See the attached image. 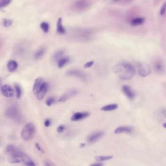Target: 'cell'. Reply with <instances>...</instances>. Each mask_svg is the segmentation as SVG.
Segmentation results:
<instances>
[{"instance_id":"obj_8","label":"cell","mask_w":166,"mask_h":166,"mask_svg":"<svg viewBox=\"0 0 166 166\" xmlns=\"http://www.w3.org/2000/svg\"><path fill=\"white\" fill-rule=\"evenodd\" d=\"M28 49V44L25 42H20L15 44L14 51L16 54L24 55L27 52Z\"/></svg>"},{"instance_id":"obj_16","label":"cell","mask_w":166,"mask_h":166,"mask_svg":"<svg viewBox=\"0 0 166 166\" xmlns=\"http://www.w3.org/2000/svg\"><path fill=\"white\" fill-rule=\"evenodd\" d=\"M48 88V85L46 82H44L36 95L37 99L38 100H40L43 99L45 94H46V92L47 91Z\"/></svg>"},{"instance_id":"obj_10","label":"cell","mask_w":166,"mask_h":166,"mask_svg":"<svg viewBox=\"0 0 166 166\" xmlns=\"http://www.w3.org/2000/svg\"><path fill=\"white\" fill-rule=\"evenodd\" d=\"M138 71L140 76L145 77L151 74V68L147 63H140L138 65Z\"/></svg>"},{"instance_id":"obj_36","label":"cell","mask_w":166,"mask_h":166,"mask_svg":"<svg viewBox=\"0 0 166 166\" xmlns=\"http://www.w3.org/2000/svg\"><path fill=\"white\" fill-rule=\"evenodd\" d=\"M64 129H65V126L63 125H61L58 127L57 130L58 133H62L64 131Z\"/></svg>"},{"instance_id":"obj_15","label":"cell","mask_w":166,"mask_h":166,"mask_svg":"<svg viewBox=\"0 0 166 166\" xmlns=\"http://www.w3.org/2000/svg\"><path fill=\"white\" fill-rule=\"evenodd\" d=\"M44 81L42 77H38L36 78L33 87V92L35 95H37L41 87L44 83Z\"/></svg>"},{"instance_id":"obj_44","label":"cell","mask_w":166,"mask_h":166,"mask_svg":"<svg viewBox=\"0 0 166 166\" xmlns=\"http://www.w3.org/2000/svg\"><path fill=\"white\" fill-rule=\"evenodd\" d=\"M120 0H112V1L114 2H119Z\"/></svg>"},{"instance_id":"obj_20","label":"cell","mask_w":166,"mask_h":166,"mask_svg":"<svg viewBox=\"0 0 166 166\" xmlns=\"http://www.w3.org/2000/svg\"><path fill=\"white\" fill-rule=\"evenodd\" d=\"M46 52V48L44 47H42L38 49L36 52L34 54V58L36 60H39L42 58Z\"/></svg>"},{"instance_id":"obj_27","label":"cell","mask_w":166,"mask_h":166,"mask_svg":"<svg viewBox=\"0 0 166 166\" xmlns=\"http://www.w3.org/2000/svg\"><path fill=\"white\" fill-rule=\"evenodd\" d=\"M118 108V105L116 104H111L104 106L101 108V110L103 111H109L115 110Z\"/></svg>"},{"instance_id":"obj_42","label":"cell","mask_w":166,"mask_h":166,"mask_svg":"<svg viewBox=\"0 0 166 166\" xmlns=\"http://www.w3.org/2000/svg\"><path fill=\"white\" fill-rule=\"evenodd\" d=\"M45 166H51L52 165V164L50 163V162L46 161L45 162Z\"/></svg>"},{"instance_id":"obj_43","label":"cell","mask_w":166,"mask_h":166,"mask_svg":"<svg viewBox=\"0 0 166 166\" xmlns=\"http://www.w3.org/2000/svg\"><path fill=\"white\" fill-rule=\"evenodd\" d=\"M163 127H164L166 129V123H164L163 124Z\"/></svg>"},{"instance_id":"obj_25","label":"cell","mask_w":166,"mask_h":166,"mask_svg":"<svg viewBox=\"0 0 166 166\" xmlns=\"http://www.w3.org/2000/svg\"><path fill=\"white\" fill-rule=\"evenodd\" d=\"M145 21V19L142 17H137L132 20L130 21V25L132 26H135L141 25Z\"/></svg>"},{"instance_id":"obj_6","label":"cell","mask_w":166,"mask_h":166,"mask_svg":"<svg viewBox=\"0 0 166 166\" xmlns=\"http://www.w3.org/2000/svg\"><path fill=\"white\" fill-rule=\"evenodd\" d=\"M66 75L68 77H74L84 81H86L88 80L87 75L83 72L77 69H73L68 70L66 72Z\"/></svg>"},{"instance_id":"obj_12","label":"cell","mask_w":166,"mask_h":166,"mask_svg":"<svg viewBox=\"0 0 166 166\" xmlns=\"http://www.w3.org/2000/svg\"><path fill=\"white\" fill-rule=\"evenodd\" d=\"M78 94V91L76 89H73L69 92H66L64 95H62L58 99V101L59 102H64L67 100L68 99L71 98L72 97L75 96Z\"/></svg>"},{"instance_id":"obj_26","label":"cell","mask_w":166,"mask_h":166,"mask_svg":"<svg viewBox=\"0 0 166 166\" xmlns=\"http://www.w3.org/2000/svg\"><path fill=\"white\" fill-rule=\"evenodd\" d=\"M7 162L10 164H18L22 161L21 157H15V156H9L7 160Z\"/></svg>"},{"instance_id":"obj_14","label":"cell","mask_w":166,"mask_h":166,"mask_svg":"<svg viewBox=\"0 0 166 166\" xmlns=\"http://www.w3.org/2000/svg\"><path fill=\"white\" fill-rule=\"evenodd\" d=\"M122 90L124 94L130 100L134 99L135 96V92L129 86L124 85L122 87Z\"/></svg>"},{"instance_id":"obj_3","label":"cell","mask_w":166,"mask_h":166,"mask_svg":"<svg viewBox=\"0 0 166 166\" xmlns=\"http://www.w3.org/2000/svg\"><path fill=\"white\" fill-rule=\"evenodd\" d=\"M36 129L33 123L29 122L24 126L21 132V137L23 140L29 141L34 138L36 134Z\"/></svg>"},{"instance_id":"obj_45","label":"cell","mask_w":166,"mask_h":166,"mask_svg":"<svg viewBox=\"0 0 166 166\" xmlns=\"http://www.w3.org/2000/svg\"><path fill=\"white\" fill-rule=\"evenodd\" d=\"M127 1H132V0H127Z\"/></svg>"},{"instance_id":"obj_13","label":"cell","mask_w":166,"mask_h":166,"mask_svg":"<svg viewBox=\"0 0 166 166\" xmlns=\"http://www.w3.org/2000/svg\"><path fill=\"white\" fill-rule=\"evenodd\" d=\"M90 115V114L88 112H77L75 113L71 118L72 121H77L82 120L83 119H86Z\"/></svg>"},{"instance_id":"obj_41","label":"cell","mask_w":166,"mask_h":166,"mask_svg":"<svg viewBox=\"0 0 166 166\" xmlns=\"http://www.w3.org/2000/svg\"><path fill=\"white\" fill-rule=\"evenodd\" d=\"M85 143H81L80 144V148H83L85 147Z\"/></svg>"},{"instance_id":"obj_21","label":"cell","mask_w":166,"mask_h":166,"mask_svg":"<svg viewBox=\"0 0 166 166\" xmlns=\"http://www.w3.org/2000/svg\"><path fill=\"white\" fill-rule=\"evenodd\" d=\"M21 158L22 160V162L26 165L30 166H34L36 165L34 162L32 161V159L25 153L21 156Z\"/></svg>"},{"instance_id":"obj_37","label":"cell","mask_w":166,"mask_h":166,"mask_svg":"<svg viewBox=\"0 0 166 166\" xmlns=\"http://www.w3.org/2000/svg\"><path fill=\"white\" fill-rule=\"evenodd\" d=\"M94 63V61H90V62H87L84 65V68H88L91 67L93 65Z\"/></svg>"},{"instance_id":"obj_40","label":"cell","mask_w":166,"mask_h":166,"mask_svg":"<svg viewBox=\"0 0 166 166\" xmlns=\"http://www.w3.org/2000/svg\"><path fill=\"white\" fill-rule=\"evenodd\" d=\"M104 165V164L102 163L101 162H99V161H98V162H96L95 163H92V164L90 165V166H101Z\"/></svg>"},{"instance_id":"obj_7","label":"cell","mask_w":166,"mask_h":166,"mask_svg":"<svg viewBox=\"0 0 166 166\" xmlns=\"http://www.w3.org/2000/svg\"><path fill=\"white\" fill-rule=\"evenodd\" d=\"M5 153L9 156H15L19 157H21L24 153L20 149L13 144H9L6 146L5 149Z\"/></svg>"},{"instance_id":"obj_9","label":"cell","mask_w":166,"mask_h":166,"mask_svg":"<svg viewBox=\"0 0 166 166\" xmlns=\"http://www.w3.org/2000/svg\"><path fill=\"white\" fill-rule=\"evenodd\" d=\"M104 135V133L102 130H99L91 133L87 138V142L88 143L92 144L96 142L101 138Z\"/></svg>"},{"instance_id":"obj_17","label":"cell","mask_w":166,"mask_h":166,"mask_svg":"<svg viewBox=\"0 0 166 166\" xmlns=\"http://www.w3.org/2000/svg\"><path fill=\"white\" fill-rule=\"evenodd\" d=\"M133 132V128L130 126H120L115 130L114 133L116 134H120L122 133L132 134Z\"/></svg>"},{"instance_id":"obj_24","label":"cell","mask_w":166,"mask_h":166,"mask_svg":"<svg viewBox=\"0 0 166 166\" xmlns=\"http://www.w3.org/2000/svg\"><path fill=\"white\" fill-rule=\"evenodd\" d=\"M70 62V58L68 57H62L58 61V66L59 68H62L67 64Z\"/></svg>"},{"instance_id":"obj_29","label":"cell","mask_w":166,"mask_h":166,"mask_svg":"<svg viewBox=\"0 0 166 166\" xmlns=\"http://www.w3.org/2000/svg\"><path fill=\"white\" fill-rule=\"evenodd\" d=\"M113 157L112 156H96L95 157V158L96 161L102 162L111 160Z\"/></svg>"},{"instance_id":"obj_33","label":"cell","mask_w":166,"mask_h":166,"mask_svg":"<svg viewBox=\"0 0 166 166\" xmlns=\"http://www.w3.org/2000/svg\"><path fill=\"white\" fill-rule=\"evenodd\" d=\"M13 23V21L11 19H5L3 21V25L6 28H9L12 25Z\"/></svg>"},{"instance_id":"obj_1","label":"cell","mask_w":166,"mask_h":166,"mask_svg":"<svg viewBox=\"0 0 166 166\" xmlns=\"http://www.w3.org/2000/svg\"><path fill=\"white\" fill-rule=\"evenodd\" d=\"M113 72L118 75L120 79L129 80L132 79L135 74L134 67L128 63H120L113 68Z\"/></svg>"},{"instance_id":"obj_32","label":"cell","mask_w":166,"mask_h":166,"mask_svg":"<svg viewBox=\"0 0 166 166\" xmlns=\"http://www.w3.org/2000/svg\"><path fill=\"white\" fill-rule=\"evenodd\" d=\"M55 101H56V99L55 97L51 96V97H49L46 100V105L48 106H51V105H52L54 103H55Z\"/></svg>"},{"instance_id":"obj_34","label":"cell","mask_w":166,"mask_h":166,"mask_svg":"<svg viewBox=\"0 0 166 166\" xmlns=\"http://www.w3.org/2000/svg\"><path fill=\"white\" fill-rule=\"evenodd\" d=\"M11 0H0V7L1 9L7 6L10 3Z\"/></svg>"},{"instance_id":"obj_23","label":"cell","mask_w":166,"mask_h":166,"mask_svg":"<svg viewBox=\"0 0 166 166\" xmlns=\"http://www.w3.org/2000/svg\"><path fill=\"white\" fill-rule=\"evenodd\" d=\"M18 63L14 60H10L7 64V69L9 72L12 73L14 72L18 68Z\"/></svg>"},{"instance_id":"obj_38","label":"cell","mask_w":166,"mask_h":166,"mask_svg":"<svg viewBox=\"0 0 166 166\" xmlns=\"http://www.w3.org/2000/svg\"><path fill=\"white\" fill-rule=\"evenodd\" d=\"M51 121L50 119H46V120L44 121V126L46 127H49L51 125Z\"/></svg>"},{"instance_id":"obj_39","label":"cell","mask_w":166,"mask_h":166,"mask_svg":"<svg viewBox=\"0 0 166 166\" xmlns=\"http://www.w3.org/2000/svg\"><path fill=\"white\" fill-rule=\"evenodd\" d=\"M35 146H36V148L37 149L38 151H39V152H41L42 153H44V151H43V149L42 148V147H40V144H39L36 143L35 144Z\"/></svg>"},{"instance_id":"obj_22","label":"cell","mask_w":166,"mask_h":166,"mask_svg":"<svg viewBox=\"0 0 166 166\" xmlns=\"http://www.w3.org/2000/svg\"><path fill=\"white\" fill-rule=\"evenodd\" d=\"M57 32L60 34H64L66 33L65 28L62 25V21L61 18H59L57 23Z\"/></svg>"},{"instance_id":"obj_28","label":"cell","mask_w":166,"mask_h":166,"mask_svg":"<svg viewBox=\"0 0 166 166\" xmlns=\"http://www.w3.org/2000/svg\"><path fill=\"white\" fill-rule=\"evenodd\" d=\"M157 116L158 119H166V108H161L157 111Z\"/></svg>"},{"instance_id":"obj_31","label":"cell","mask_w":166,"mask_h":166,"mask_svg":"<svg viewBox=\"0 0 166 166\" xmlns=\"http://www.w3.org/2000/svg\"><path fill=\"white\" fill-rule=\"evenodd\" d=\"M14 87L16 96H17V99H20L22 95V90H21V87L18 84H15Z\"/></svg>"},{"instance_id":"obj_35","label":"cell","mask_w":166,"mask_h":166,"mask_svg":"<svg viewBox=\"0 0 166 166\" xmlns=\"http://www.w3.org/2000/svg\"><path fill=\"white\" fill-rule=\"evenodd\" d=\"M166 10V2H164V4H163L162 6H161V8L160 9V14L161 15H164L165 13Z\"/></svg>"},{"instance_id":"obj_19","label":"cell","mask_w":166,"mask_h":166,"mask_svg":"<svg viewBox=\"0 0 166 166\" xmlns=\"http://www.w3.org/2000/svg\"><path fill=\"white\" fill-rule=\"evenodd\" d=\"M154 69L156 72L161 74L165 71V65L161 61L158 60L154 62Z\"/></svg>"},{"instance_id":"obj_5","label":"cell","mask_w":166,"mask_h":166,"mask_svg":"<svg viewBox=\"0 0 166 166\" xmlns=\"http://www.w3.org/2000/svg\"><path fill=\"white\" fill-rule=\"evenodd\" d=\"M5 115L8 119L15 121H19L21 118L19 109L15 105H11L5 111Z\"/></svg>"},{"instance_id":"obj_11","label":"cell","mask_w":166,"mask_h":166,"mask_svg":"<svg viewBox=\"0 0 166 166\" xmlns=\"http://www.w3.org/2000/svg\"><path fill=\"white\" fill-rule=\"evenodd\" d=\"M2 94L4 96L8 98L14 96L15 92L13 88L9 85H4L1 88Z\"/></svg>"},{"instance_id":"obj_2","label":"cell","mask_w":166,"mask_h":166,"mask_svg":"<svg viewBox=\"0 0 166 166\" xmlns=\"http://www.w3.org/2000/svg\"><path fill=\"white\" fill-rule=\"evenodd\" d=\"M93 36L92 31L87 29H77L74 30L73 34L75 39L81 42H87L91 40Z\"/></svg>"},{"instance_id":"obj_4","label":"cell","mask_w":166,"mask_h":166,"mask_svg":"<svg viewBox=\"0 0 166 166\" xmlns=\"http://www.w3.org/2000/svg\"><path fill=\"white\" fill-rule=\"evenodd\" d=\"M91 6L90 0H77L72 5L71 9L76 12H81L88 9Z\"/></svg>"},{"instance_id":"obj_30","label":"cell","mask_w":166,"mask_h":166,"mask_svg":"<svg viewBox=\"0 0 166 166\" xmlns=\"http://www.w3.org/2000/svg\"><path fill=\"white\" fill-rule=\"evenodd\" d=\"M40 28L43 30V32H44L45 33H47L49 31L50 26L47 23H46L45 21H43L40 24Z\"/></svg>"},{"instance_id":"obj_18","label":"cell","mask_w":166,"mask_h":166,"mask_svg":"<svg viewBox=\"0 0 166 166\" xmlns=\"http://www.w3.org/2000/svg\"><path fill=\"white\" fill-rule=\"evenodd\" d=\"M65 53L63 49H59L54 52L52 56V60L53 62H58L59 59L63 57Z\"/></svg>"}]
</instances>
